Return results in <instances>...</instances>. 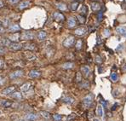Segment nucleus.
<instances>
[{
  "instance_id": "obj_41",
  "label": "nucleus",
  "mask_w": 126,
  "mask_h": 121,
  "mask_svg": "<svg viewBox=\"0 0 126 121\" xmlns=\"http://www.w3.org/2000/svg\"><path fill=\"white\" fill-rule=\"evenodd\" d=\"M5 82V79L3 76H0V86H2Z\"/></svg>"
},
{
  "instance_id": "obj_51",
  "label": "nucleus",
  "mask_w": 126,
  "mask_h": 121,
  "mask_svg": "<svg viewBox=\"0 0 126 121\" xmlns=\"http://www.w3.org/2000/svg\"><path fill=\"white\" fill-rule=\"evenodd\" d=\"M124 71H126V65H124Z\"/></svg>"
},
{
  "instance_id": "obj_37",
  "label": "nucleus",
  "mask_w": 126,
  "mask_h": 121,
  "mask_svg": "<svg viewBox=\"0 0 126 121\" xmlns=\"http://www.w3.org/2000/svg\"><path fill=\"white\" fill-rule=\"evenodd\" d=\"M3 44L4 45H5V46H7V45H8V46H9V45H10V44L11 43L9 42V39H3Z\"/></svg>"
},
{
  "instance_id": "obj_26",
  "label": "nucleus",
  "mask_w": 126,
  "mask_h": 121,
  "mask_svg": "<svg viewBox=\"0 0 126 121\" xmlns=\"http://www.w3.org/2000/svg\"><path fill=\"white\" fill-rule=\"evenodd\" d=\"M28 5H29V2H28V1H23V2L20 3V6H19V8H20V9H25V8H27Z\"/></svg>"
},
{
  "instance_id": "obj_53",
  "label": "nucleus",
  "mask_w": 126,
  "mask_h": 121,
  "mask_svg": "<svg viewBox=\"0 0 126 121\" xmlns=\"http://www.w3.org/2000/svg\"><path fill=\"white\" fill-rule=\"evenodd\" d=\"M94 121H101V120H99V119H95Z\"/></svg>"
},
{
  "instance_id": "obj_12",
  "label": "nucleus",
  "mask_w": 126,
  "mask_h": 121,
  "mask_svg": "<svg viewBox=\"0 0 126 121\" xmlns=\"http://www.w3.org/2000/svg\"><path fill=\"white\" fill-rule=\"evenodd\" d=\"M90 5H91V9H92L93 11H99L100 9H101V4L98 2H96V1L92 2Z\"/></svg>"
},
{
  "instance_id": "obj_43",
  "label": "nucleus",
  "mask_w": 126,
  "mask_h": 121,
  "mask_svg": "<svg viewBox=\"0 0 126 121\" xmlns=\"http://www.w3.org/2000/svg\"><path fill=\"white\" fill-rule=\"evenodd\" d=\"M4 32V29L2 24H1V22H0V32Z\"/></svg>"
},
{
  "instance_id": "obj_54",
  "label": "nucleus",
  "mask_w": 126,
  "mask_h": 121,
  "mask_svg": "<svg viewBox=\"0 0 126 121\" xmlns=\"http://www.w3.org/2000/svg\"><path fill=\"white\" fill-rule=\"evenodd\" d=\"M124 36H125V38H126V33H125V35H124Z\"/></svg>"
},
{
  "instance_id": "obj_11",
  "label": "nucleus",
  "mask_w": 126,
  "mask_h": 121,
  "mask_svg": "<svg viewBox=\"0 0 126 121\" xmlns=\"http://www.w3.org/2000/svg\"><path fill=\"white\" fill-rule=\"evenodd\" d=\"M81 72H82L83 75L84 77H88L89 73H90V69H89V67L88 66H84V67H81Z\"/></svg>"
},
{
  "instance_id": "obj_13",
  "label": "nucleus",
  "mask_w": 126,
  "mask_h": 121,
  "mask_svg": "<svg viewBox=\"0 0 126 121\" xmlns=\"http://www.w3.org/2000/svg\"><path fill=\"white\" fill-rule=\"evenodd\" d=\"M76 19L74 17H70L67 20V25H68V27L70 28H73L76 26Z\"/></svg>"
},
{
  "instance_id": "obj_28",
  "label": "nucleus",
  "mask_w": 126,
  "mask_h": 121,
  "mask_svg": "<svg viewBox=\"0 0 126 121\" xmlns=\"http://www.w3.org/2000/svg\"><path fill=\"white\" fill-rule=\"evenodd\" d=\"M53 119L55 121H61L62 119V116L61 114H58V113H55L53 115Z\"/></svg>"
},
{
  "instance_id": "obj_33",
  "label": "nucleus",
  "mask_w": 126,
  "mask_h": 121,
  "mask_svg": "<svg viewBox=\"0 0 126 121\" xmlns=\"http://www.w3.org/2000/svg\"><path fill=\"white\" fill-rule=\"evenodd\" d=\"M103 34H104V36L106 37V38H108V37L111 35V31L106 28V29L104 30V32H103Z\"/></svg>"
},
{
  "instance_id": "obj_19",
  "label": "nucleus",
  "mask_w": 126,
  "mask_h": 121,
  "mask_svg": "<svg viewBox=\"0 0 126 121\" xmlns=\"http://www.w3.org/2000/svg\"><path fill=\"white\" fill-rule=\"evenodd\" d=\"M1 105H2L3 107H4V108H10L11 106L13 105V103L11 102V101L3 100V101H1Z\"/></svg>"
},
{
  "instance_id": "obj_31",
  "label": "nucleus",
  "mask_w": 126,
  "mask_h": 121,
  "mask_svg": "<svg viewBox=\"0 0 126 121\" xmlns=\"http://www.w3.org/2000/svg\"><path fill=\"white\" fill-rule=\"evenodd\" d=\"M80 12H81V14L83 15V16H85L87 14V7L85 6V5H83L82 8H81V10H80Z\"/></svg>"
},
{
  "instance_id": "obj_50",
  "label": "nucleus",
  "mask_w": 126,
  "mask_h": 121,
  "mask_svg": "<svg viewBox=\"0 0 126 121\" xmlns=\"http://www.w3.org/2000/svg\"><path fill=\"white\" fill-rule=\"evenodd\" d=\"M101 38H97V44H99V43H101V40H100Z\"/></svg>"
},
{
  "instance_id": "obj_22",
  "label": "nucleus",
  "mask_w": 126,
  "mask_h": 121,
  "mask_svg": "<svg viewBox=\"0 0 126 121\" xmlns=\"http://www.w3.org/2000/svg\"><path fill=\"white\" fill-rule=\"evenodd\" d=\"M73 66H74V64L73 62H66L62 65V68H64V69H71V68L73 67Z\"/></svg>"
},
{
  "instance_id": "obj_55",
  "label": "nucleus",
  "mask_w": 126,
  "mask_h": 121,
  "mask_svg": "<svg viewBox=\"0 0 126 121\" xmlns=\"http://www.w3.org/2000/svg\"><path fill=\"white\" fill-rule=\"evenodd\" d=\"M0 114H1V111H0Z\"/></svg>"
},
{
  "instance_id": "obj_27",
  "label": "nucleus",
  "mask_w": 126,
  "mask_h": 121,
  "mask_svg": "<svg viewBox=\"0 0 126 121\" xmlns=\"http://www.w3.org/2000/svg\"><path fill=\"white\" fill-rule=\"evenodd\" d=\"M27 53V60H33L36 59V56H34V55H33L32 53H30V52H26Z\"/></svg>"
},
{
  "instance_id": "obj_48",
  "label": "nucleus",
  "mask_w": 126,
  "mask_h": 121,
  "mask_svg": "<svg viewBox=\"0 0 126 121\" xmlns=\"http://www.w3.org/2000/svg\"><path fill=\"white\" fill-rule=\"evenodd\" d=\"M118 106V103H116V104H114V106H113V110H115L116 108H117V107Z\"/></svg>"
},
{
  "instance_id": "obj_5",
  "label": "nucleus",
  "mask_w": 126,
  "mask_h": 121,
  "mask_svg": "<svg viewBox=\"0 0 126 121\" xmlns=\"http://www.w3.org/2000/svg\"><path fill=\"white\" fill-rule=\"evenodd\" d=\"M16 87H15V86H9V87L5 88L4 90H3L2 94L10 95V94H12V93H14V92L16 91Z\"/></svg>"
},
{
  "instance_id": "obj_24",
  "label": "nucleus",
  "mask_w": 126,
  "mask_h": 121,
  "mask_svg": "<svg viewBox=\"0 0 126 121\" xmlns=\"http://www.w3.org/2000/svg\"><path fill=\"white\" fill-rule=\"evenodd\" d=\"M118 74L116 73H111V75H110V79H111V80L113 81V82H117L118 81Z\"/></svg>"
},
{
  "instance_id": "obj_1",
  "label": "nucleus",
  "mask_w": 126,
  "mask_h": 121,
  "mask_svg": "<svg viewBox=\"0 0 126 121\" xmlns=\"http://www.w3.org/2000/svg\"><path fill=\"white\" fill-rule=\"evenodd\" d=\"M94 101V95L92 93H89V95H87L86 97L83 99V103H84V106L86 107V108H89L90 105L92 104Z\"/></svg>"
},
{
  "instance_id": "obj_30",
  "label": "nucleus",
  "mask_w": 126,
  "mask_h": 121,
  "mask_svg": "<svg viewBox=\"0 0 126 121\" xmlns=\"http://www.w3.org/2000/svg\"><path fill=\"white\" fill-rule=\"evenodd\" d=\"M24 48L28 49H33L34 48H35V44H26Z\"/></svg>"
},
{
  "instance_id": "obj_21",
  "label": "nucleus",
  "mask_w": 126,
  "mask_h": 121,
  "mask_svg": "<svg viewBox=\"0 0 126 121\" xmlns=\"http://www.w3.org/2000/svg\"><path fill=\"white\" fill-rule=\"evenodd\" d=\"M40 114H41V116L44 117V119H50V113H49V112H47V111H41L40 112Z\"/></svg>"
},
{
  "instance_id": "obj_49",
  "label": "nucleus",
  "mask_w": 126,
  "mask_h": 121,
  "mask_svg": "<svg viewBox=\"0 0 126 121\" xmlns=\"http://www.w3.org/2000/svg\"><path fill=\"white\" fill-rule=\"evenodd\" d=\"M3 5H4L3 2H2V1H0V8H1V7H3Z\"/></svg>"
},
{
  "instance_id": "obj_36",
  "label": "nucleus",
  "mask_w": 126,
  "mask_h": 121,
  "mask_svg": "<svg viewBox=\"0 0 126 121\" xmlns=\"http://www.w3.org/2000/svg\"><path fill=\"white\" fill-rule=\"evenodd\" d=\"M77 19L79 20L80 23H84L85 22V17L83 16H77Z\"/></svg>"
},
{
  "instance_id": "obj_25",
  "label": "nucleus",
  "mask_w": 126,
  "mask_h": 121,
  "mask_svg": "<svg viewBox=\"0 0 126 121\" xmlns=\"http://www.w3.org/2000/svg\"><path fill=\"white\" fill-rule=\"evenodd\" d=\"M56 6H57V8L60 9V10H62V11H65V10H66V5L65 4L60 3V4H58Z\"/></svg>"
},
{
  "instance_id": "obj_7",
  "label": "nucleus",
  "mask_w": 126,
  "mask_h": 121,
  "mask_svg": "<svg viewBox=\"0 0 126 121\" xmlns=\"http://www.w3.org/2000/svg\"><path fill=\"white\" fill-rule=\"evenodd\" d=\"M38 119V115L35 113H27L25 115V119L27 121H34Z\"/></svg>"
},
{
  "instance_id": "obj_17",
  "label": "nucleus",
  "mask_w": 126,
  "mask_h": 121,
  "mask_svg": "<svg viewBox=\"0 0 126 121\" xmlns=\"http://www.w3.org/2000/svg\"><path fill=\"white\" fill-rule=\"evenodd\" d=\"M46 37H47L46 32L44 31L39 32L38 33V38L39 39V40H44V39L46 38Z\"/></svg>"
},
{
  "instance_id": "obj_39",
  "label": "nucleus",
  "mask_w": 126,
  "mask_h": 121,
  "mask_svg": "<svg viewBox=\"0 0 126 121\" xmlns=\"http://www.w3.org/2000/svg\"><path fill=\"white\" fill-rule=\"evenodd\" d=\"M95 61L97 63H99V64H102V59L101 56H96V57H95Z\"/></svg>"
},
{
  "instance_id": "obj_16",
  "label": "nucleus",
  "mask_w": 126,
  "mask_h": 121,
  "mask_svg": "<svg viewBox=\"0 0 126 121\" xmlns=\"http://www.w3.org/2000/svg\"><path fill=\"white\" fill-rule=\"evenodd\" d=\"M62 101L66 103V104H73L74 102V98H73L71 97H66L62 99Z\"/></svg>"
},
{
  "instance_id": "obj_46",
  "label": "nucleus",
  "mask_w": 126,
  "mask_h": 121,
  "mask_svg": "<svg viewBox=\"0 0 126 121\" xmlns=\"http://www.w3.org/2000/svg\"><path fill=\"white\" fill-rule=\"evenodd\" d=\"M4 52H5L4 49H3V48H1V49H0V54H4Z\"/></svg>"
},
{
  "instance_id": "obj_3",
  "label": "nucleus",
  "mask_w": 126,
  "mask_h": 121,
  "mask_svg": "<svg viewBox=\"0 0 126 121\" xmlns=\"http://www.w3.org/2000/svg\"><path fill=\"white\" fill-rule=\"evenodd\" d=\"M22 40H32L34 38V33L33 32H25L20 35Z\"/></svg>"
},
{
  "instance_id": "obj_29",
  "label": "nucleus",
  "mask_w": 126,
  "mask_h": 121,
  "mask_svg": "<svg viewBox=\"0 0 126 121\" xmlns=\"http://www.w3.org/2000/svg\"><path fill=\"white\" fill-rule=\"evenodd\" d=\"M77 7H78V2H74L71 4V9L73 11H75L76 9H77Z\"/></svg>"
},
{
  "instance_id": "obj_42",
  "label": "nucleus",
  "mask_w": 126,
  "mask_h": 121,
  "mask_svg": "<svg viewBox=\"0 0 126 121\" xmlns=\"http://www.w3.org/2000/svg\"><path fill=\"white\" fill-rule=\"evenodd\" d=\"M77 81H78V82H79V81H81V75H80V73H77Z\"/></svg>"
},
{
  "instance_id": "obj_32",
  "label": "nucleus",
  "mask_w": 126,
  "mask_h": 121,
  "mask_svg": "<svg viewBox=\"0 0 126 121\" xmlns=\"http://www.w3.org/2000/svg\"><path fill=\"white\" fill-rule=\"evenodd\" d=\"M19 38V34H15V35H11L9 37V40H12V41H16Z\"/></svg>"
},
{
  "instance_id": "obj_2",
  "label": "nucleus",
  "mask_w": 126,
  "mask_h": 121,
  "mask_svg": "<svg viewBox=\"0 0 126 121\" xmlns=\"http://www.w3.org/2000/svg\"><path fill=\"white\" fill-rule=\"evenodd\" d=\"M74 43H75V38L73 36H69L68 38H66L64 40L63 45H64L66 48H69V47H71V46H73Z\"/></svg>"
},
{
  "instance_id": "obj_15",
  "label": "nucleus",
  "mask_w": 126,
  "mask_h": 121,
  "mask_svg": "<svg viewBox=\"0 0 126 121\" xmlns=\"http://www.w3.org/2000/svg\"><path fill=\"white\" fill-rule=\"evenodd\" d=\"M30 87H31V84L25 83L20 86V90H21L22 92H27V90H30Z\"/></svg>"
},
{
  "instance_id": "obj_8",
  "label": "nucleus",
  "mask_w": 126,
  "mask_h": 121,
  "mask_svg": "<svg viewBox=\"0 0 126 121\" xmlns=\"http://www.w3.org/2000/svg\"><path fill=\"white\" fill-rule=\"evenodd\" d=\"M74 32L77 36H83V35H84L87 32V29L85 27H79V28L76 29Z\"/></svg>"
},
{
  "instance_id": "obj_34",
  "label": "nucleus",
  "mask_w": 126,
  "mask_h": 121,
  "mask_svg": "<svg viewBox=\"0 0 126 121\" xmlns=\"http://www.w3.org/2000/svg\"><path fill=\"white\" fill-rule=\"evenodd\" d=\"M80 86L83 88H89V83L88 81H84V82H83V83L80 85Z\"/></svg>"
},
{
  "instance_id": "obj_35",
  "label": "nucleus",
  "mask_w": 126,
  "mask_h": 121,
  "mask_svg": "<svg viewBox=\"0 0 126 121\" xmlns=\"http://www.w3.org/2000/svg\"><path fill=\"white\" fill-rule=\"evenodd\" d=\"M82 48V41L81 40H77V44H76V49H80Z\"/></svg>"
},
{
  "instance_id": "obj_38",
  "label": "nucleus",
  "mask_w": 126,
  "mask_h": 121,
  "mask_svg": "<svg viewBox=\"0 0 126 121\" xmlns=\"http://www.w3.org/2000/svg\"><path fill=\"white\" fill-rule=\"evenodd\" d=\"M97 18H98V19H97L98 21H102V18H103V13H102V11H100V12H99Z\"/></svg>"
},
{
  "instance_id": "obj_9",
  "label": "nucleus",
  "mask_w": 126,
  "mask_h": 121,
  "mask_svg": "<svg viewBox=\"0 0 126 121\" xmlns=\"http://www.w3.org/2000/svg\"><path fill=\"white\" fill-rule=\"evenodd\" d=\"M53 17H54V19L56 20V21H63V20H64V19H65L64 16H63L62 14H61V13H58V12H55V13H54Z\"/></svg>"
},
{
  "instance_id": "obj_45",
  "label": "nucleus",
  "mask_w": 126,
  "mask_h": 121,
  "mask_svg": "<svg viewBox=\"0 0 126 121\" xmlns=\"http://www.w3.org/2000/svg\"><path fill=\"white\" fill-rule=\"evenodd\" d=\"M9 1L11 3V4H16V3L19 2V0H9Z\"/></svg>"
},
{
  "instance_id": "obj_47",
  "label": "nucleus",
  "mask_w": 126,
  "mask_h": 121,
  "mask_svg": "<svg viewBox=\"0 0 126 121\" xmlns=\"http://www.w3.org/2000/svg\"><path fill=\"white\" fill-rule=\"evenodd\" d=\"M4 67V61L2 60H0V68H2Z\"/></svg>"
},
{
  "instance_id": "obj_10",
  "label": "nucleus",
  "mask_w": 126,
  "mask_h": 121,
  "mask_svg": "<svg viewBox=\"0 0 126 121\" xmlns=\"http://www.w3.org/2000/svg\"><path fill=\"white\" fill-rule=\"evenodd\" d=\"M40 75H41V73L37 71V70H32L29 73V76L31 77L32 79H37V78L40 77Z\"/></svg>"
},
{
  "instance_id": "obj_52",
  "label": "nucleus",
  "mask_w": 126,
  "mask_h": 121,
  "mask_svg": "<svg viewBox=\"0 0 126 121\" xmlns=\"http://www.w3.org/2000/svg\"><path fill=\"white\" fill-rule=\"evenodd\" d=\"M18 121H26V120H25V119H19Z\"/></svg>"
},
{
  "instance_id": "obj_4",
  "label": "nucleus",
  "mask_w": 126,
  "mask_h": 121,
  "mask_svg": "<svg viewBox=\"0 0 126 121\" xmlns=\"http://www.w3.org/2000/svg\"><path fill=\"white\" fill-rule=\"evenodd\" d=\"M24 75V72L22 70H16V71H14L13 73H11L10 75H9V78L11 79H17V78H20Z\"/></svg>"
},
{
  "instance_id": "obj_14",
  "label": "nucleus",
  "mask_w": 126,
  "mask_h": 121,
  "mask_svg": "<svg viewBox=\"0 0 126 121\" xmlns=\"http://www.w3.org/2000/svg\"><path fill=\"white\" fill-rule=\"evenodd\" d=\"M11 97L14 99H16V100H21V99L23 98L21 93L18 91H15L14 93H12V94H11Z\"/></svg>"
},
{
  "instance_id": "obj_40",
  "label": "nucleus",
  "mask_w": 126,
  "mask_h": 121,
  "mask_svg": "<svg viewBox=\"0 0 126 121\" xmlns=\"http://www.w3.org/2000/svg\"><path fill=\"white\" fill-rule=\"evenodd\" d=\"M10 119L12 121H18V120H19L17 115H12V116L10 117Z\"/></svg>"
},
{
  "instance_id": "obj_23",
  "label": "nucleus",
  "mask_w": 126,
  "mask_h": 121,
  "mask_svg": "<svg viewBox=\"0 0 126 121\" xmlns=\"http://www.w3.org/2000/svg\"><path fill=\"white\" fill-rule=\"evenodd\" d=\"M9 30L11 32H17V31H20V27L18 25H12V26L9 27Z\"/></svg>"
},
{
  "instance_id": "obj_6",
  "label": "nucleus",
  "mask_w": 126,
  "mask_h": 121,
  "mask_svg": "<svg viewBox=\"0 0 126 121\" xmlns=\"http://www.w3.org/2000/svg\"><path fill=\"white\" fill-rule=\"evenodd\" d=\"M22 48V44H19V43H11L10 45H9V49L11 50H19Z\"/></svg>"
},
{
  "instance_id": "obj_20",
  "label": "nucleus",
  "mask_w": 126,
  "mask_h": 121,
  "mask_svg": "<svg viewBox=\"0 0 126 121\" xmlns=\"http://www.w3.org/2000/svg\"><path fill=\"white\" fill-rule=\"evenodd\" d=\"M104 114V110H103V107L102 105H99L97 107V115L99 117H103Z\"/></svg>"
},
{
  "instance_id": "obj_18",
  "label": "nucleus",
  "mask_w": 126,
  "mask_h": 121,
  "mask_svg": "<svg viewBox=\"0 0 126 121\" xmlns=\"http://www.w3.org/2000/svg\"><path fill=\"white\" fill-rule=\"evenodd\" d=\"M118 33L121 34V35H125L126 33V27H117V29H116Z\"/></svg>"
},
{
  "instance_id": "obj_44",
  "label": "nucleus",
  "mask_w": 126,
  "mask_h": 121,
  "mask_svg": "<svg viewBox=\"0 0 126 121\" xmlns=\"http://www.w3.org/2000/svg\"><path fill=\"white\" fill-rule=\"evenodd\" d=\"M124 49V45L120 44V45H118V47L117 48V50H119V49Z\"/></svg>"
}]
</instances>
